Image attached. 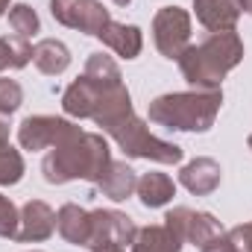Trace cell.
I'll list each match as a JSON object with an SVG mask.
<instances>
[{
	"instance_id": "cell-21",
	"label": "cell",
	"mask_w": 252,
	"mask_h": 252,
	"mask_svg": "<svg viewBox=\"0 0 252 252\" xmlns=\"http://www.w3.org/2000/svg\"><path fill=\"white\" fill-rule=\"evenodd\" d=\"M82 73H85L88 79H94V82H103V85H121V82H124L121 67L115 64L112 56H106V53H91Z\"/></svg>"
},
{
	"instance_id": "cell-13",
	"label": "cell",
	"mask_w": 252,
	"mask_h": 252,
	"mask_svg": "<svg viewBox=\"0 0 252 252\" xmlns=\"http://www.w3.org/2000/svg\"><path fill=\"white\" fill-rule=\"evenodd\" d=\"M56 232L73 247H88L91 241V211L76 202H64L56 211Z\"/></svg>"
},
{
	"instance_id": "cell-16",
	"label": "cell",
	"mask_w": 252,
	"mask_h": 252,
	"mask_svg": "<svg viewBox=\"0 0 252 252\" xmlns=\"http://www.w3.org/2000/svg\"><path fill=\"white\" fill-rule=\"evenodd\" d=\"M138 199L144 208H164L173 196H176V182L167 176V173H158V170H150L144 176H138Z\"/></svg>"
},
{
	"instance_id": "cell-5",
	"label": "cell",
	"mask_w": 252,
	"mask_h": 252,
	"mask_svg": "<svg viewBox=\"0 0 252 252\" xmlns=\"http://www.w3.org/2000/svg\"><path fill=\"white\" fill-rule=\"evenodd\" d=\"M103 132L124 150L129 158H147V161H156V164H179L182 161V147L156 138L135 112L124 115L115 124L103 126Z\"/></svg>"
},
{
	"instance_id": "cell-29",
	"label": "cell",
	"mask_w": 252,
	"mask_h": 252,
	"mask_svg": "<svg viewBox=\"0 0 252 252\" xmlns=\"http://www.w3.org/2000/svg\"><path fill=\"white\" fill-rule=\"evenodd\" d=\"M91 252H124L121 247H94Z\"/></svg>"
},
{
	"instance_id": "cell-3",
	"label": "cell",
	"mask_w": 252,
	"mask_h": 252,
	"mask_svg": "<svg viewBox=\"0 0 252 252\" xmlns=\"http://www.w3.org/2000/svg\"><path fill=\"white\" fill-rule=\"evenodd\" d=\"M244 59V41L235 30L229 32H208L199 44H190L179 56V70L193 88H220Z\"/></svg>"
},
{
	"instance_id": "cell-22",
	"label": "cell",
	"mask_w": 252,
	"mask_h": 252,
	"mask_svg": "<svg viewBox=\"0 0 252 252\" xmlns=\"http://www.w3.org/2000/svg\"><path fill=\"white\" fill-rule=\"evenodd\" d=\"M9 27L15 30V35L30 38V35H35V32L41 30V21H38V12H35L32 6L18 3V6L9 9Z\"/></svg>"
},
{
	"instance_id": "cell-33",
	"label": "cell",
	"mask_w": 252,
	"mask_h": 252,
	"mask_svg": "<svg viewBox=\"0 0 252 252\" xmlns=\"http://www.w3.org/2000/svg\"><path fill=\"white\" fill-rule=\"evenodd\" d=\"M247 147H250V150H252V135H250V138H247Z\"/></svg>"
},
{
	"instance_id": "cell-19",
	"label": "cell",
	"mask_w": 252,
	"mask_h": 252,
	"mask_svg": "<svg viewBox=\"0 0 252 252\" xmlns=\"http://www.w3.org/2000/svg\"><path fill=\"white\" fill-rule=\"evenodd\" d=\"M223 235V226L214 214L208 211H193L190 208L188 214V229H185V244H193V247H205L211 238Z\"/></svg>"
},
{
	"instance_id": "cell-32",
	"label": "cell",
	"mask_w": 252,
	"mask_h": 252,
	"mask_svg": "<svg viewBox=\"0 0 252 252\" xmlns=\"http://www.w3.org/2000/svg\"><path fill=\"white\" fill-rule=\"evenodd\" d=\"M112 3H115V6H129L132 0H112Z\"/></svg>"
},
{
	"instance_id": "cell-8",
	"label": "cell",
	"mask_w": 252,
	"mask_h": 252,
	"mask_svg": "<svg viewBox=\"0 0 252 252\" xmlns=\"http://www.w3.org/2000/svg\"><path fill=\"white\" fill-rule=\"evenodd\" d=\"M50 15L70 30L85 35H100L103 27L112 21L109 9L100 0H50Z\"/></svg>"
},
{
	"instance_id": "cell-2",
	"label": "cell",
	"mask_w": 252,
	"mask_h": 252,
	"mask_svg": "<svg viewBox=\"0 0 252 252\" xmlns=\"http://www.w3.org/2000/svg\"><path fill=\"white\" fill-rule=\"evenodd\" d=\"M220 88H190L156 97L147 109V118L150 124L164 126L170 132H208L220 115Z\"/></svg>"
},
{
	"instance_id": "cell-25",
	"label": "cell",
	"mask_w": 252,
	"mask_h": 252,
	"mask_svg": "<svg viewBox=\"0 0 252 252\" xmlns=\"http://www.w3.org/2000/svg\"><path fill=\"white\" fill-rule=\"evenodd\" d=\"M24 103V91L15 79H0V115H15Z\"/></svg>"
},
{
	"instance_id": "cell-20",
	"label": "cell",
	"mask_w": 252,
	"mask_h": 252,
	"mask_svg": "<svg viewBox=\"0 0 252 252\" xmlns=\"http://www.w3.org/2000/svg\"><path fill=\"white\" fill-rule=\"evenodd\" d=\"M32 62V47L21 35H3L0 38V73L3 70H21Z\"/></svg>"
},
{
	"instance_id": "cell-14",
	"label": "cell",
	"mask_w": 252,
	"mask_h": 252,
	"mask_svg": "<svg viewBox=\"0 0 252 252\" xmlns=\"http://www.w3.org/2000/svg\"><path fill=\"white\" fill-rule=\"evenodd\" d=\"M97 38H100L109 50H115L118 56H124V59H138V56H141V47H144V32H141V27H135V24L109 21Z\"/></svg>"
},
{
	"instance_id": "cell-4",
	"label": "cell",
	"mask_w": 252,
	"mask_h": 252,
	"mask_svg": "<svg viewBox=\"0 0 252 252\" xmlns=\"http://www.w3.org/2000/svg\"><path fill=\"white\" fill-rule=\"evenodd\" d=\"M62 109L70 118H88L100 126H109L115 121H121L124 115L132 112V97L126 91V85H103L88 79L85 73L79 79H73L62 94Z\"/></svg>"
},
{
	"instance_id": "cell-18",
	"label": "cell",
	"mask_w": 252,
	"mask_h": 252,
	"mask_svg": "<svg viewBox=\"0 0 252 252\" xmlns=\"http://www.w3.org/2000/svg\"><path fill=\"white\" fill-rule=\"evenodd\" d=\"M182 244L164 229V226H144L138 229L135 241H132V252H179Z\"/></svg>"
},
{
	"instance_id": "cell-11",
	"label": "cell",
	"mask_w": 252,
	"mask_h": 252,
	"mask_svg": "<svg viewBox=\"0 0 252 252\" xmlns=\"http://www.w3.org/2000/svg\"><path fill=\"white\" fill-rule=\"evenodd\" d=\"M196 21L208 32H229L238 27L241 18V0H193Z\"/></svg>"
},
{
	"instance_id": "cell-17",
	"label": "cell",
	"mask_w": 252,
	"mask_h": 252,
	"mask_svg": "<svg viewBox=\"0 0 252 252\" xmlns=\"http://www.w3.org/2000/svg\"><path fill=\"white\" fill-rule=\"evenodd\" d=\"M32 64L44 76H59L70 67V50H67V44L56 41V38H44L32 47Z\"/></svg>"
},
{
	"instance_id": "cell-34",
	"label": "cell",
	"mask_w": 252,
	"mask_h": 252,
	"mask_svg": "<svg viewBox=\"0 0 252 252\" xmlns=\"http://www.w3.org/2000/svg\"><path fill=\"white\" fill-rule=\"evenodd\" d=\"M27 252H41V250H27Z\"/></svg>"
},
{
	"instance_id": "cell-1",
	"label": "cell",
	"mask_w": 252,
	"mask_h": 252,
	"mask_svg": "<svg viewBox=\"0 0 252 252\" xmlns=\"http://www.w3.org/2000/svg\"><path fill=\"white\" fill-rule=\"evenodd\" d=\"M112 161V150L106 144L103 135L97 132H76L67 141H62L59 147H53L44 161H41V173L50 185H64L73 179H85L94 182L103 176V170Z\"/></svg>"
},
{
	"instance_id": "cell-26",
	"label": "cell",
	"mask_w": 252,
	"mask_h": 252,
	"mask_svg": "<svg viewBox=\"0 0 252 252\" xmlns=\"http://www.w3.org/2000/svg\"><path fill=\"white\" fill-rule=\"evenodd\" d=\"M232 244H235V252H252V220L250 223H241L229 232Z\"/></svg>"
},
{
	"instance_id": "cell-31",
	"label": "cell",
	"mask_w": 252,
	"mask_h": 252,
	"mask_svg": "<svg viewBox=\"0 0 252 252\" xmlns=\"http://www.w3.org/2000/svg\"><path fill=\"white\" fill-rule=\"evenodd\" d=\"M241 9H244L247 15H252V0H241Z\"/></svg>"
},
{
	"instance_id": "cell-12",
	"label": "cell",
	"mask_w": 252,
	"mask_h": 252,
	"mask_svg": "<svg viewBox=\"0 0 252 252\" xmlns=\"http://www.w3.org/2000/svg\"><path fill=\"white\" fill-rule=\"evenodd\" d=\"M220 179H223V170H220V164H217L214 158H208V156L193 158V161H188V164L179 170L182 188H188L193 196H208V193H214V190L220 188Z\"/></svg>"
},
{
	"instance_id": "cell-15",
	"label": "cell",
	"mask_w": 252,
	"mask_h": 252,
	"mask_svg": "<svg viewBox=\"0 0 252 252\" xmlns=\"http://www.w3.org/2000/svg\"><path fill=\"white\" fill-rule=\"evenodd\" d=\"M97 188L103 190V196L115 199V202H124L129 199L135 188H138V173L126 164V161H109V167L103 170V176L97 179Z\"/></svg>"
},
{
	"instance_id": "cell-24",
	"label": "cell",
	"mask_w": 252,
	"mask_h": 252,
	"mask_svg": "<svg viewBox=\"0 0 252 252\" xmlns=\"http://www.w3.org/2000/svg\"><path fill=\"white\" fill-rule=\"evenodd\" d=\"M18 226H21V211H18V205H15L9 196L0 193V238L15 241Z\"/></svg>"
},
{
	"instance_id": "cell-7",
	"label": "cell",
	"mask_w": 252,
	"mask_h": 252,
	"mask_svg": "<svg viewBox=\"0 0 252 252\" xmlns=\"http://www.w3.org/2000/svg\"><path fill=\"white\" fill-rule=\"evenodd\" d=\"M76 132H79V126L73 121H64L56 115H30L18 126V144L24 150H32V153L35 150H53Z\"/></svg>"
},
{
	"instance_id": "cell-28",
	"label": "cell",
	"mask_w": 252,
	"mask_h": 252,
	"mask_svg": "<svg viewBox=\"0 0 252 252\" xmlns=\"http://www.w3.org/2000/svg\"><path fill=\"white\" fill-rule=\"evenodd\" d=\"M3 147H9V121H6V115H0V150Z\"/></svg>"
},
{
	"instance_id": "cell-9",
	"label": "cell",
	"mask_w": 252,
	"mask_h": 252,
	"mask_svg": "<svg viewBox=\"0 0 252 252\" xmlns=\"http://www.w3.org/2000/svg\"><path fill=\"white\" fill-rule=\"evenodd\" d=\"M138 235V226L135 220L124 214V211H115V208H97L91 211V241H88V250L94 247H132Z\"/></svg>"
},
{
	"instance_id": "cell-30",
	"label": "cell",
	"mask_w": 252,
	"mask_h": 252,
	"mask_svg": "<svg viewBox=\"0 0 252 252\" xmlns=\"http://www.w3.org/2000/svg\"><path fill=\"white\" fill-rule=\"evenodd\" d=\"M9 3H12V0H0V18H3V15H6V12H9V9H12V6H9Z\"/></svg>"
},
{
	"instance_id": "cell-27",
	"label": "cell",
	"mask_w": 252,
	"mask_h": 252,
	"mask_svg": "<svg viewBox=\"0 0 252 252\" xmlns=\"http://www.w3.org/2000/svg\"><path fill=\"white\" fill-rule=\"evenodd\" d=\"M199 252H235V244H232L229 232H223V235L211 238V241H208L205 247H199Z\"/></svg>"
},
{
	"instance_id": "cell-23",
	"label": "cell",
	"mask_w": 252,
	"mask_h": 252,
	"mask_svg": "<svg viewBox=\"0 0 252 252\" xmlns=\"http://www.w3.org/2000/svg\"><path fill=\"white\" fill-rule=\"evenodd\" d=\"M24 179V156L15 147L0 150V185H18Z\"/></svg>"
},
{
	"instance_id": "cell-6",
	"label": "cell",
	"mask_w": 252,
	"mask_h": 252,
	"mask_svg": "<svg viewBox=\"0 0 252 252\" xmlns=\"http://www.w3.org/2000/svg\"><path fill=\"white\" fill-rule=\"evenodd\" d=\"M153 41L164 59H176L190 47V15L179 6H164L153 18Z\"/></svg>"
},
{
	"instance_id": "cell-10",
	"label": "cell",
	"mask_w": 252,
	"mask_h": 252,
	"mask_svg": "<svg viewBox=\"0 0 252 252\" xmlns=\"http://www.w3.org/2000/svg\"><path fill=\"white\" fill-rule=\"evenodd\" d=\"M53 232H56V211L47 202H41V199L24 202V208H21V226H18L15 241H21V244H41Z\"/></svg>"
}]
</instances>
